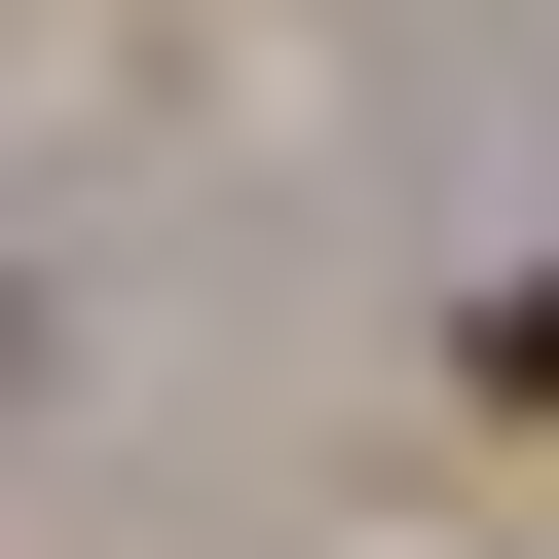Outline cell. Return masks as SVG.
I'll list each match as a JSON object with an SVG mask.
<instances>
[{
	"label": "cell",
	"mask_w": 559,
	"mask_h": 559,
	"mask_svg": "<svg viewBox=\"0 0 559 559\" xmlns=\"http://www.w3.org/2000/svg\"><path fill=\"white\" fill-rule=\"evenodd\" d=\"M485 373H522V411H559V299H485Z\"/></svg>",
	"instance_id": "obj_1"
}]
</instances>
